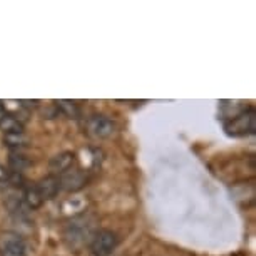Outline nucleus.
Instances as JSON below:
<instances>
[{
	"label": "nucleus",
	"mask_w": 256,
	"mask_h": 256,
	"mask_svg": "<svg viewBox=\"0 0 256 256\" xmlns=\"http://www.w3.org/2000/svg\"><path fill=\"white\" fill-rule=\"evenodd\" d=\"M94 234H96L94 226L86 216H80V218L69 221L64 230V240L67 246L72 250H80L84 244L90 243Z\"/></svg>",
	"instance_id": "1"
},
{
	"label": "nucleus",
	"mask_w": 256,
	"mask_h": 256,
	"mask_svg": "<svg viewBox=\"0 0 256 256\" xmlns=\"http://www.w3.org/2000/svg\"><path fill=\"white\" fill-rule=\"evenodd\" d=\"M119 244V240L116 233L109 230H99L96 231L94 238L90 240L89 248L92 256H110L116 251Z\"/></svg>",
	"instance_id": "2"
},
{
	"label": "nucleus",
	"mask_w": 256,
	"mask_h": 256,
	"mask_svg": "<svg viewBox=\"0 0 256 256\" xmlns=\"http://www.w3.org/2000/svg\"><path fill=\"white\" fill-rule=\"evenodd\" d=\"M254 110L250 109L246 112L234 116L228 124L224 126V129L231 136H246V134H253L256 129V118Z\"/></svg>",
	"instance_id": "3"
},
{
	"label": "nucleus",
	"mask_w": 256,
	"mask_h": 256,
	"mask_svg": "<svg viewBox=\"0 0 256 256\" xmlns=\"http://www.w3.org/2000/svg\"><path fill=\"white\" fill-rule=\"evenodd\" d=\"M27 243L17 233H2L0 234V256H27Z\"/></svg>",
	"instance_id": "4"
},
{
	"label": "nucleus",
	"mask_w": 256,
	"mask_h": 256,
	"mask_svg": "<svg viewBox=\"0 0 256 256\" xmlns=\"http://www.w3.org/2000/svg\"><path fill=\"white\" fill-rule=\"evenodd\" d=\"M86 129L96 139H108L116 134L118 126L112 119L106 118V116H92L86 122Z\"/></svg>",
	"instance_id": "5"
},
{
	"label": "nucleus",
	"mask_w": 256,
	"mask_h": 256,
	"mask_svg": "<svg viewBox=\"0 0 256 256\" xmlns=\"http://www.w3.org/2000/svg\"><path fill=\"white\" fill-rule=\"evenodd\" d=\"M59 181H60V190L69 191V192H77L86 186L88 178H86V174L80 169L74 168V169H70V171H67L66 174L59 176Z\"/></svg>",
	"instance_id": "6"
},
{
	"label": "nucleus",
	"mask_w": 256,
	"mask_h": 256,
	"mask_svg": "<svg viewBox=\"0 0 256 256\" xmlns=\"http://www.w3.org/2000/svg\"><path fill=\"white\" fill-rule=\"evenodd\" d=\"M76 162H77V158L74 152H60L50 159L49 169H50L52 176H62V174H66L67 171L74 169Z\"/></svg>",
	"instance_id": "7"
},
{
	"label": "nucleus",
	"mask_w": 256,
	"mask_h": 256,
	"mask_svg": "<svg viewBox=\"0 0 256 256\" xmlns=\"http://www.w3.org/2000/svg\"><path fill=\"white\" fill-rule=\"evenodd\" d=\"M36 188H37V191L40 192V196L44 201L54 200L60 191V181L57 176H47V178H44V180L38 181L36 184Z\"/></svg>",
	"instance_id": "8"
},
{
	"label": "nucleus",
	"mask_w": 256,
	"mask_h": 256,
	"mask_svg": "<svg viewBox=\"0 0 256 256\" xmlns=\"http://www.w3.org/2000/svg\"><path fill=\"white\" fill-rule=\"evenodd\" d=\"M22 200L27 204L28 210H37V208H40L44 204V200H42L40 192L37 191L36 186H24Z\"/></svg>",
	"instance_id": "9"
},
{
	"label": "nucleus",
	"mask_w": 256,
	"mask_h": 256,
	"mask_svg": "<svg viewBox=\"0 0 256 256\" xmlns=\"http://www.w3.org/2000/svg\"><path fill=\"white\" fill-rule=\"evenodd\" d=\"M0 131H4V134H22L24 122H20L10 114H6V118L0 120Z\"/></svg>",
	"instance_id": "10"
},
{
	"label": "nucleus",
	"mask_w": 256,
	"mask_h": 256,
	"mask_svg": "<svg viewBox=\"0 0 256 256\" xmlns=\"http://www.w3.org/2000/svg\"><path fill=\"white\" fill-rule=\"evenodd\" d=\"M8 164H10V168L14 169V172H22L26 171L32 166L30 159L27 156H24V154H10V158H8Z\"/></svg>",
	"instance_id": "11"
},
{
	"label": "nucleus",
	"mask_w": 256,
	"mask_h": 256,
	"mask_svg": "<svg viewBox=\"0 0 256 256\" xmlns=\"http://www.w3.org/2000/svg\"><path fill=\"white\" fill-rule=\"evenodd\" d=\"M4 142H6L8 148L20 149V148H26L28 144V138L24 132L22 134H6V136H4Z\"/></svg>",
	"instance_id": "12"
},
{
	"label": "nucleus",
	"mask_w": 256,
	"mask_h": 256,
	"mask_svg": "<svg viewBox=\"0 0 256 256\" xmlns=\"http://www.w3.org/2000/svg\"><path fill=\"white\" fill-rule=\"evenodd\" d=\"M59 108L62 109V112L67 114L69 118L72 119H77L79 118V109H77V106L74 102H70V100H59Z\"/></svg>",
	"instance_id": "13"
},
{
	"label": "nucleus",
	"mask_w": 256,
	"mask_h": 256,
	"mask_svg": "<svg viewBox=\"0 0 256 256\" xmlns=\"http://www.w3.org/2000/svg\"><path fill=\"white\" fill-rule=\"evenodd\" d=\"M8 186H10V171L0 166V190H6Z\"/></svg>",
	"instance_id": "14"
},
{
	"label": "nucleus",
	"mask_w": 256,
	"mask_h": 256,
	"mask_svg": "<svg viewBox=\"0 0 256 256\" xmlns=\"http://www.w3.org/2000/svg\"><path fill=\"white\" fill-rule=\"evenodd\" d=\"M6 108H4V102H2V100H0V120H2L4 118H6Z\"/></svg>",
	"instance_id": "15"
}]
</instances>
